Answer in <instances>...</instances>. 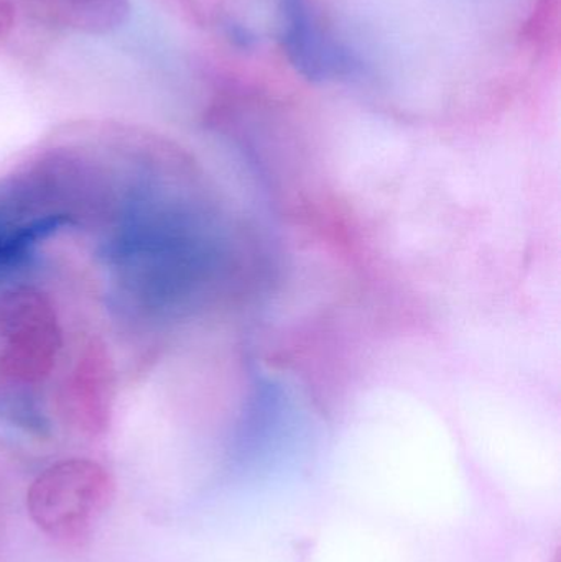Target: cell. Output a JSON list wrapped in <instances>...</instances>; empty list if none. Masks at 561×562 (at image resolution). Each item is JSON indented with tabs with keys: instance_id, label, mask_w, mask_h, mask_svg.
<instances>
[{
	"instance_id": "obj_6",
	"label": "cell",
	"mask_w": 561,
	"mask_h": 562,
	"mask_svg": "<svg viewBox=\"0 0 561 562\" xmlns=\"http://www.w3.org/2000/svg\"><path fill=\"white\" fill-rule=\"evenodd\" d=\"M15 25V5L12 0H0V43L12 33Z\"/></svg>"
},
{
	"instance_id": "obj_5",
	"label": "cell",
	"mask_w": 561,
	"mask_h": 562,
	"mask_svg": "<svg viewBox=\"0 0 561 562\" xmlns=\"http://www.w3.org/2000/svg\"><path fill=\"white\" fill-rule=\"evenodd\" d=\"M178 12L183 13L198 26H211L217 22L224 9V0H170Z\"/></svg>"
},
{
	"instance_id": "obj_4",
	"label": "cell",
	"mask_w": 561,
	"mask_h": 562,
	"mask_svg": "<svg viewBox=\"0 0 561 562\" xmlns=\"http://www.w3.org/2000/svg\"><path fill=\"white\" fill-rule=\"evenodd\" d=\"M59 25L85 35L117 32L131 16V0H43Z\"/></svg>"
},
{
	"instance_id": "obj_1",
	"label": "cell",
	"mask_w": 561,
	"mask_h": 562,
	"mask_svg": "<svg viewBox=\"0 0 561 562\" xmlns=\"http://www.w3.org/2000/svg\"><path fill=\"white\" fill-rule=\"evenodd\" d=\"M114 495L111 474L89 459L46 468L26 491V512L40 531L66 544L89 537Z\"/></svg>"
},
{
	"instance_id": "obj_2",
	"label": "cell",
	"mask_w": 561,
	"mask_h": 562,
	"mask_svg": "<svg viewBox=\"0 0 561 562\" xmlns=\"http://www.w3.org/2000/svg\"><path fill=\"white\" fill-rule=\"evenodd\" d=\"M0 372L16 382L35 383L52 373L61 350V327L52 301L33 288L0 297Z\"/></svg>"
},
{
	"instance_id": "obj_3",
	"label": "cell",
	"mask_w": 561,
	"mask_h": 562,
	"mask_svg": "<svg viewBox=\"0 0 561 562\" xmlns=\"http://www.w3.org/2000/svg\"><path fill=\"white\" fill-rule=\"evenodd\" d=\"M114 370L104 344L96 337L82 344L61 393L66 422L89 438L104 435L111 423Z\"/></svg>"
},
{
	"instance_id": "obj_7",
	"label": "cell",
	"mask_w": 561,
	"mask_h": 562,
	"mask_svg": "<svg viewBox=\"0 0 561 562\" xmlns=\"http://www.w3.org/2000/svg\"><path fill=\"white\" fill-rule=\"evenodd\" d=\"M557 562H559V560H557Z\"/></svg>"
}]
</instances>
